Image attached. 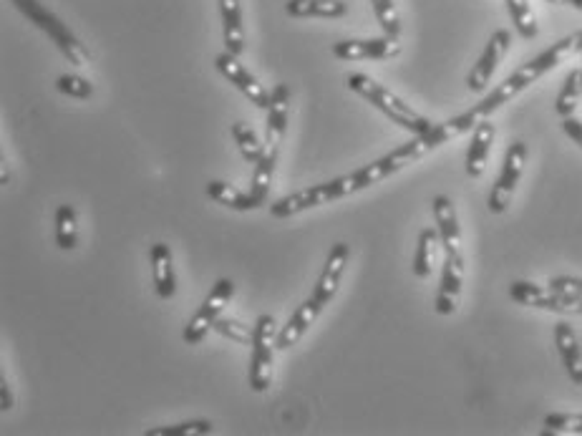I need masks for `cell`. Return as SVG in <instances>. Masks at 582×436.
<instances>
[{"label": "cell", "instance_id": "obj_1", "mask_svg": "<svg viewBox=\"0 0 582 436\" xmlns=\"http://www.w3.org/2000/svg\"><path fill=\"white\" fill-rule=\"evenodd\" d=\"M575 51H580V33L552 43L547 51H542L540 56H535L532 61H527L522 69H517L512 76H509V79H504L502 84H499L497 89H494L492 94H489L487 99L482 101V104H477V109L482 111L484 116H489L492 111H497L499 106H504L507 101H512L517 94H522L527 86L535 84L537 79H542L547 71H552L555 66H560L562 61H565L567 56H572Z\"/></svg>", "mask_w": 582, "mask_h": 436}, {"label": "cell", "instance_id": "obj_2", "mask_svg": "<svg viewBox=\"0 0 582 436\" xmlns=\"http://www.w3.org/2000/svg\"><path fill=\"white\" fill-rule=\"evenodd\" d=\"M346 84H348V89L356 91L358 96H363L368 104L376 106L381 114H386L388 119L394 121V124H399L401 129H406V132L424 134V132H429L431 127H434V124H431L426 116H421L419 111H414L409 104H404L399 96L391 94L386 86H381L378 81H373L371 76L351 74L346 79Z\"/></svg>", "mask_w": 582, "mask_h": 436}, {"label": "cell", "instance_id": "obj_3", "mask_svg": "<svg viewBox=\"0 0 582 436\" xmlns=\"http://www.w3.org/2000/svg\"><path fill=\"white\" fill-rule=\"evenodd\" d=\"M487 119V116L482 114V111L474 106V109L464 111V114L454 116V119L449 121H441V124H434V127L429 129V132L424 134H416L414 139H411L409 144H404V147L394 149L391 152V157H394V162L399 164V169L409 167V164H414L416 159L426 157L429 152H434V149H439L441 144L451 142V139L462 137V134L472 132L474 127H477L479 121Z\"/></svg>", "mask_w": 582, "mask_h": 436}, {"label": "cell", "instance_id": "obj_4", "mask_svg": "<svg viewBox=\"0 0 582 436\" xmlns=\"http://www.w3.org/2000/svg\"><path fill=\"white\" fill-rule=\"evenodd\" d=\"M11 3L28 18V21L36 23L43 33H48V38L61 48V53L69 58L71 64L79 66V69H84V66L91 64V56L84 48V43L71 33V28L66 26L61 18L53 16V13L48 11V8H43L38 0H11Z\"/></svg>", "mask_w": 582, "mask_h": 436}, {"label": "cell", "instance_id": "obj_5", "mask_svg": "<svg viewBox=\"0 0 582 436\" xmlns=\"http://www.w3.org/2000/svg\"><path fill=\"white\" fill-rule=\"evenodd\" d=\"M353 192H358V184L351 172V174H346V177L315 184V187H310V190L283 197V200H278L275 205H270V215L278 217V220H285V217L300 215V212L310 210V207H320V205H328V202H333V200H341V197L353 195Z\"/></svg>", "mask_w": 582, "mask_h": 436}, {"label": "cell", "instance_id": "obj_6", "mask_svg": "<svg viewBox=\"0 0 582 436\" xmlns=\"http://www.w3.org/2000/svg\"><path fill=\"white\" fill-rule=\"evenodd\" d=\"M278 341V328L273 316H260L255 323V341H252L250 361V386L252 391L263 394L273 384V353Z\"/></svg>", "mask_w": 582, "mask_h": 436}, {"label": "cell", "instance_id": "obj_7", "mask_svg": "<svg viewBox=\"0 0 582 436\" xmlns=\"http://www.w3.org/2000/svg\"><path fill=\"white\" fill-rule=\"evenodd\" d=\"M512 300L527 308L550 310V313H565V316H582V295H565L555 288H542V285L517 280L509 288Z\"/></svg>", "mask_w": 582, "mask_h": 436}, {"label": "cell", "instance_id": "obj_8", "mask_svg": "<svg viewBox=\"0 0 582 436\" xmlns=\"http://www.w3.org/2000/svg\"><path fill=\"white\" fill-rule=\"evenodd\" d=\"M525 164H527V144L525 142L509 144L502 172H499L497 182H494L492 192H489L487 205L492 215H502V212H507L514 190H517V184H520V179H522V172H525Z\"/></svg>", "mask_w": 582, "mask_h": 436}, {"label": "cell", "instance_id": "obj_9", "mask_svg": "<svg viewBox=\"0 0 582 436\" xmlns=\"http://www.w3.org/2000/svg\"><path fill=\"white\" fill-rule=\"evenodd\" d=\"M232 293H235V283H232L230 278L217 280L215 288H212L210 295L205 298V303L200 305V310L194 313V318L187 323V328H184L182 338L189 343V346H197V343H202V338L210 333V328H215L217 318L222 316L225 305L230 303Z\"/></svg>", "mask_w": 582, "mask_h": 436}, {"label": "cell", "instance_id": "obj_10", "mask_svg": "<svg viewBox=\"0 0 582 436\" xmlns=\"http://www.w3.org/2000/svg\"><path fill=\"white\" fill-rule=\"evenodd\" d=\"M215 66L230 84H235L237 89L252 101V104L260 106V109H270V91L240 64V56H232L230 51H225L217 56Z\"/></svg>", "mask_w": 582, "mask_h": 436}, {"label": "cell", "instance_id": "obj_11", "mask_svg": "<svg viewBox=\"0 0 582 436\" xmlns=\"http://www.w3.org/2000/svg\"><path fill=\"white\" fill-rule=\"evenodd\" d=\"M509 43H512V36H509V31H504V28H499L497 33H492L487 48H484V53L479 56V61L472 66V71H469V76H467L469 91L479 94V91L487 89L494 71H497L499 61H502L504 53L509 51Z\"/></svg>", "mask_w": 582, "mask_h": 436}, {"label": "cell", "instance_id": "obj_12", "mask_svg": "<svg viewBox=\"0 0 582 436\" xmlns=\"http://www.w3.org/2000/svg\"><path fill=\"white\" fill-rule=\"evenodd\" d=\"M462 285H464V255H446L439 293H436L434 300V308L439 316L457 313L459 298H462Z\"/></svg>", "mask_w": 582, "mask_h": 436}, {"label": "cell", "instance_id": "obj_13", "mask_svg": "<svg viewBox=\"0 0 582 436\" xmlns=\"http://www.w3.org/2000/svg\"><path fill=\"white\" fill-rule=\"evenodd\" d=\"M333 56L341 58V61H366V58H394L401 53L399 38L383 36V38H371V41H338L333 43Z\"/></svg>", "mask_w": 582, "mask_h": 436}, {"label": "cell", "instance_id": "obj_14", "mask_svg": "<svg viewBox=\"0 0 582 436\" xmlns=\"http://www.w3.org/2000/svg\"><path fill=\"white\" fill-rule=\"evenodd\" d=\"M288 114H290V89L285 84H278L270 94V109H268V127H265V152H280L285 129H288Z\"/></svg>", "mask_w": 582, "mask_h": 436}, {"label": "cell", "instance_id": "obj_15", "mask_svg": "<svg viewBox=\"0 0 582 436\" xmlns=\"http://www.w3.org/2000/svg\"><path fill=\"white\" fill-rule=\"evenodd\" d=\"M348 258H351V247H348L346 242H336V245L331 247V253H328V260H326V268H323V273H320L318 285H315V290H313V295L320 300V303L328 305L333 298H336L338 285H341L343 273H346Z\"/></svg>", "mask_w": 582, "mask_h": 436}, {"label": "cell", "instance_id": "obj_16", "mask_svg": "<svg viewBox=\"0 0 582 436\" xmlns=\"http://www.w3.org/2000/svg\"><path fill=\"white\" fill-rule=\"evenodd\" d=\"M431 210L436 217V230L441 235V245H444L446 255H462V230H459V217L454 210V202L446 195L434 197Z\"/></svg>", "mask_w": 582, "mask_h": 436}, {"label": "cell", "instance_id": "obj_17", "mask_svg": "<svg viewBox=\"0 0 582 436\" xmlns=\"http://www.w3.org/2000/svg\"><path fill=\"white\" fill-rule=\"evenodd\" d=\"M326 308V303H320L315 295H310L308 300H305L303 305H300L298 310L293 313V318L288 321V326L283 328V331L278 333V341H275V348L278 351H288V348H293L295 343L300 341V338L305 336V331H308L310 326L315 323V318L320 316V310Z\"/></svg>", "mask_w": 582, "mask_h": 436}, {"label": "cell", "instance_id": "obj_18", "mask_svg": "<svg viewBox=\"0 0 582 436\" xmlns=\"http://www.w3.org/2000/svg\"><path fill=\"white\" fill-rule=\"evenodd\" d=\"M494 137H497V129L489 119H482L477 127L472 129V144H469L467 152V174L472 179H479L487 169L489 152H492Z\"/></svg>", "mask_w": 582, "mask_h": 436}, {"label": "cell", "instance_id": "obj_19", "mask_svg": "<svg viewBox=\"0 0 582 436\" xmlns=\"http://www.w3.org/2000/svg\"><path fill=\"white\" fill-rule=\"evenodd\" d=\"M555 346L560 351L562 363H565L567 376L572 379V384L582 386V351L580 341H577L575 328L567 321H560L555 326Z\"/></svg>", "mask_w": 582, "mask_h": 436}, {"label": "cell", "instance_id": "obj_20", "mask_svg": "<svg viewBox=\"0 0 582 436\" xmlns=\"http://www.w3.org/2000/svg\"><path fill=\"white\" fill-rule=\"evenodd\" d=\"M152 260V275L154 285H157V293L162 300H169L177 293V278H174V265H172V250L164 242H157L149 253Z\"/></svg>", "mask_w": 582, "mask_h": 436}, {"label": "cell", "instance_id": "obj_21", "mask_svg": "<svg viewBox=\"0 0 582 436\" xmlns=\"http://www.w3.org/2000/svg\"><path fill=\"white\" fill-rule=\"evenodd\" d=\"M220 16L227 51L232 56H242V51H245V28H242L240 0H220Z\"/></svg>", "mask_w": 582, "mask_h": 436}, {"label": "cell", "instance_id": "obj_22", "mask_svg": "<svg viewBox=\"0 0 582 436\" xmlns=\"http://www.w3.org/2000/svg\"><path fill=\"white\" fill-rule=\"evenodd\" d=\"M285 13L293 18H343L348 6L343 0H288Z\"/></svg>", "mask_w": 582, "mask_h": 436}, {"label": "cell", "instance_id": "obj_23", "mask_svg": "<svg viewBox=\"0 0 582 436\" xmlns=\"http://www.w3.org/2000/svg\"><path fill=\"white\" fill-rule=\"evenodd\" d=\"M439 247H444L441 245L439 230H431V227L421 230L419 245H416V255H414V275L416 278L424 280V278H429L431 273H434Z\"/></svg>", "mask_w": 582, "mask_h": 436}, {"label": "cell", "instance_id": "obj_24", "mask_svg": "<svg viewBox=\"0 0 582 436\" xmlns=\"http://www.w3.org/2000/svg\"><path fill=\"white\" fill-rule=\"evenodd\" d=\"M205 192H207V197H210V200H215L217 205L230 207V210L247 212V210H255V207H260V202H257L255 197L245 195V192H240L235 187V184L210 182V184H207Z\"/></svg>", "mask_w": 582, "mask_h": 436}, {"label": "cell", "instance_id": "obj_25", "mask_svg": "<svg viewBox=\"0 0 582 436\" xmlns=\"http://www.w3.org/2000/svg\"><path fill=\"white\" fill-rule=\"evenodd\" d=\"M275 162H278V154H273V152H263V157L255 162V177H252L250 195L255 197L260 205L268 202L270 184H273V174H275Z\"/></svg>", "mask_w": 582, "mask_h": 436}, {"label": "cell", "instance_id": "obj_26", "mask_svg": "<svg viewBox=\"0 0 582 436\" xmlns=\"http://www.w3.org/2000/svg\"><path fill=\"white\" fill-rule=\"evenodd\" d=\"M580 96H582V66L580 69H572L570 74H567L565 84H562V91L557 94V101H555L557 116L567 119V116L575 114Z\"/></svg>", "mask_w": 582, "mask_h": 436}, {"label": "cell", "instance_id": "obj_27", "mask_svg": "<svg viewBox=\"0 0 582 436\" xmlns=\"http://www.w3.org/2000/svg\"><path fill=\"white\" fill-rule=\"evenodd\" d=\"M79 240V222L71 205H61L56 210V242L61 250H74Z\"/></svg>", "mask_w": 582, "mask_h": 436}, {"label": "cell", "instance_id": "obj_28", "mask_svg": "<svg viewBox=\"0 0 582 436\" xmlns=\"http://www.w3.org/2000/svg\"><path fill=\"white\" fill-rule=\"evenodd\" d=\"M507 8L517 33H520L522 38H527V41H532V38L537 36V21L535 13H532L530 8V0H507Z\"/></svg>", "mask_w": 582, "mask_h": 436}, {"label": "cell", "instance_id": "obj_29", "mask_svg": "<svg viewBox=\"0 0 582 436\" xmlns=\"http://www.w3.org/2000/svg\"><path fill=\"white\" fill-rule=\"evenodd\" d=\"M232 137H235L237 147H240L242 157H245L247 162H257V159L263 157L265 144H260L257 134L252 132V129L247 127V124H242V121H235V124H232Z\"/></svg>", "mask_w": 582, "mask_h": 436}, {"label": "cell", "instance_id": "obj_30", "mask_svg": "<svg viewBox=\"0 0 582 436\" xmlns=\"http://www.w3.org/2000/svg\"><path fill=\"white\" fill-rule=\"evenodd\" d=\"M147 434L149 436H202V434H212V421H207V419L182 421V424H174V426L149 429Z\"/></svg>", "mask_w": 582, "mask_h": 436}, {"label": "cell", "instance_id": "obj_31", "mask_svg": "<svg viewBox=\"0 0 582 436\" xmlns=\"http://www.w3.org/2000/svg\"><path fill=\"white\" fill-rule=\"evenodd\" d=\"M371 6H373V11H376V18H378V23H381L383 33H386V36L399 38L401 21H399V13H396L394 0H371Z\"/></svg>", "mask_w": 582, "mask_h": 436}, {"label": "cell", "instance_id": "obj_32", "mask_svg": "<svg viewBox=\"0 0 582 436\" xmlns=\"http://www.w3.org/2000/svg\"><path fill=\"white\" fill-rule=\"evenodd\" d=\"M215 331L230 341L242 343V346H252V341H255V328L242 326L240 321H232V318H217Z\"/></svg>", "mask_w": 582, "mask_h": 436}, {"label": "cell", "instance_id": "obj_33", "mask_svg": "<svg viewBox=\"0 0 582 436\" xmlns=\"http://www.w3.org/2000/svg\"><path fill=\"white\" fill-rule=\"evenodd\" d=\"M56 89L61 91V94L71 96V99H91V96H94V84H91L89 79H84V76H69V74L58 76Z\"/></svg>", "mask_w": 582, "mask_h": 436}, {"label": "cell", "instance_id": "obj_34", "mask_svg": "<svg viewBox=\"0 0 582 436\" xmlns=\"http://www.w3.org/2000/svg\"><path fill=\"white\" fill-rule=\"evenodd\" d=\"M547 431H562V434H582V414H550L545 416Z\"/></svg>", "mask_w": 582, "mask_h": 436}, {"label": "cell", "instance_id": "obj_35", "mask_svg": "<svg viewBox=\"0 0 582 436\" xmlns=\"http://www.w3.org/2000/svg\"><path fill=\"white\" fill-rule=\"evenodd\" d=\"M550 288L565 295H582V278H552Z\"/></svg>", "mask_w": 582, "mask_h": 436}, {"label": "cell", "instance_id": "obj_36", "mask_svg": "<svg viewBox=\"0 0 582 436\" xmlns=\"http://www.w3.org/2000/svg\"><path fill=\"white\" fill-rule=\"evenodd\" d=\"M562 129H565V134L577 144V147H582V121L580 119L567 116V119H562Z\"/></svg>", "mask_w": 582, "mask_h": 436}, {"label": "cell", "instance_id": "obj_37", "mask_svg": "<svg viewBox=\"0 0 582 436\" xmlns=\"http://www.w3.org/2000/svg\"><path fill=\"white\" fill-rule=\"evenodd\" d=\"M0 409L3 411L13 409V396H11V389H8L6 379H0Z\"/></svg>", "mask_w": 582, "mask_h": 436}, {"label": "cell", "instance_id": "obj_38", "mask_svg": "<svg viewBox=\"0 0 582 436\" xmlns=\"http://www.w3.org/2000/svg\"><path fill=\"white\" fill-rule=\"evenodd\" d=\"M547 3H565V6H572V8H577V11H582V0H547Z\"/></svg>", "mask_w": 582, "mask_h": 436}, {"label": "cell", "instance_id": "obj_39", "mask_svg": "<svg viewBox=\"0 0 582 436\" xmlns=\"http://www.w3.org/2000/svg\"><path fill=\"white\" fill-rule=\"evenodd\" d=\"M580 53H582V31H580Z\"/></svg>", "mask_w": 582, "mask_h": 436}]
</instances>
